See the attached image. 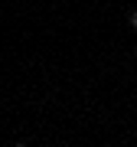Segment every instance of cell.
Instances as JSON below:
<instances>
[{"label": "cell", "mask_w": 137, "mask_h": 147, "mask_svg": "<svg viewBox=\"0 0 137 147\" xmlns=\"http://www.w3.org/2000/svg\"><path fill=\"white\" fill-rule=\"evenodd\" d=\"M127 26L137 33V10H131V13H127Z\"/></svg>", "instance_id": "1"}]
</instances>
